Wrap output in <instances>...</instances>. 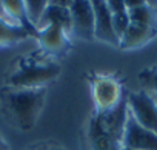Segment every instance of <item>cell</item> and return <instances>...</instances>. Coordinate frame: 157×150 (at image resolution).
Wrapping results in <instances>:
<instances>
[{"mask_svg":"<svg viewBox=\"0 0 157 150\" xmlns=\"http://www.w3.org/2000/svg\"><path fill=\"white\" fill-rule=\"evenodd\" d=\"M128 119V101L120 99L113 108L99 111L90 125L93 150H122Z\"/></svg>","mask_w":157,"mask_h":150,"instance_id":"cell-1","label":"cell"},{"mask_svg":"<svg viewBox=\"0 0 157 150\" xmlns=\"http://www.w3.org/2000/svg\"><path fill=\"white\" fill-rule=\"evenodd\" d=\"M45 99L43 88H14L3 95L8 115L23 130H29L42 110Z\"/></svg>","mask_w":157,"mask_h":150,"instance_id":"cell-2","label":"cell"},{"mask_svg":"<svg viewBox=\"0 0 157 150\" xmlns=\"http://www.w3.org/2000/svg\"><path fill=\"white\" fill-rule=\"evenodd\" d=\"M60 73L57 63H36L28 62L10 78V84L16 88H37L52 81Z\"/></svg>","mask_w":157,"mask_h":150,"instance_id":"cell-3","label":"cell"},{"mask_svg":"<svg viewBox=\"0 0 157 150\" xmlns=\"http://www.w3.org/2000/svg\"><path fill=\"white\" fill-rule=\"evenodd\" d=\"M131 116L145 128L157 133V104L146 93H131L128 98Z\"/></svg>","mask_w":157,"mask_h":150,"instance_id":"cell-4","label":"cell"},{"mask_svg":"<svg viewBox=\"0 0 157 150\" xmlns=\"http://www.w3.org/2000/svg\"><path fill=\"white\" fill-rule=\"evenodd\" d=\"M123 147L129 150H157V133L142 127L131 116V113H128L123 133Z\"/></svg>","mask_w":157,"mask_h":150,"instance_id":"cell-5","label":"cell"},{"mask_svg":"<svg viewBox=\"0 0 157 150\" xmlns=\"http://www.w3.org/2000/svg\"><path fill=\"white\" fill-rule=\"evenodd\" d=\"M71 22L74 33L82 39H93L94 37V10L91 2L77 0L69 6Z\"/></svg>","mask_w":157,"mask_h":150,"instance_id":"cell-6","label":"cell"},{"mask_svg":"<svg viewBox=\"0 0 157 150\" xmlns=\"http://www.w3.org/2000/svg\"><path fill=\"white\" fill-rule=\"evenodd\" d=\"M94 10V37L105 40L108 43L117 45L120 39L117 37L113 26V16L106 2H91Z\"/></svg>","mask_w":157,"mask_h":150,"instance_id":"cell-7","label":"cell"},{"mask_svg":"<svg viewBox=\"0 0 157 150\" xmlns=\"http://www.w3.org/2000/svg\"><path fill=\"white\" fill-rule=\"evenodd\" d=\"M40 26L46 28V26H56L59 30H62L63 33L72 28V22H71V13L68 6H62L57 5L54 2H48V6L43 13V17L39 23Z\"/></svg>","mask_w":157,"mask_h":150,"instance_id":"cell-8","label":"cell"},{"mask_svg":"<svg viewBox=\"0 0 157 150\" xmlns=\"http://www.w3.org/2000/svg\"><path fill=\"white\" fill-rule=\"evenodd\" d=\"M155 28L154 25H140V23H131L126 28L125 34L120 37V43L125 48H134L140 47L145 42H148L151 37H154Z\"/></svg>","mask_w":157,"mask_h":150,"instance_id":"cell-9","label":"cell"},{"mask_svg":"<svg viewBox=\"0 0 157 150\" xmlns=\"http://www.w3.org/2000/svg\"><path fill=\"white\" fill-rule=\"evenodd\" d=\"M96 99L100 107V111L113 108L120 101L119 87L113 81H106V79L99 81L96 84Z\"/></svg>","mask_w":157,"mask_h":150,"instance_id":"cell-10","label":"cell"},{"mask_svg":"<svg viewBox=\"0 0 157 150\" xmlns=\"http://www.w3.org/2000/svg\"><path fill=\"white\" fill-rule=\"evenodd\" d=\"M40 42L43 48L49 53H60L66 47L65 33L56 26H46L40 33Z\"/></svg>","mask_w":157,"mask_h":150,"instance_id":"cell-11","label":"cell"},{"mask_svg":"<svg viewBox=\"0 0 157 150\" xmlns=\"http://www.w3.org/2000/svg\"><path fill=\"white\" fill-rule=\"evenodd\" d=\"M108 3V8L111 11V16H113V26H114V31L117 34V37L120 39L126 28L129 26V16H128V10L125 6V2L122 0H111V2H106Z\"/></svg>","mask_w":157,"mask_h":150,"instance_id":"cell-12","label":"cell"},{"mask_svg":"<svg viewBox=\"0 0 157 150\" xmlns=\"http://www.w3.org/2000/svg\"><path fill=\"white\" fill-rule=\"evenodd\" d=\"M28 36V31L22 28L20 25H13L0 19V45L5 43H13L25 39Z\"/></svg>","mask_w":157,"mask_h":150,"instance_id":"cell-13","label":"cell"},{"mask_svg":"<svg viewBox=\"0 0 157 150\" xmlns=\"http://www.w3.org/2000/svg\"><path fill=\"white\" fill-rule=\"evenodd\" d=\"M2 3H3V10H5V13H6L8 16H11V17L20 20V26L25 28L28 33H34V34H36V31L33 30L31 22H29L28 17H26L23 2H17V0H16V2H2Z\"/></svg>","mask_w":157,"mask_h":150,"instance_id":"cell-14","label":"cell"},{"mask_svg":"<svg viewBox=\"0 0 157 150\" xmlns=\"http://www.w3.org/2000/svg\"><path fill=\"white\" fill-rule=\"evenodd\" d=\"M128 16H129V22L131 23H140V25H154V17L151 10L142 3L139 6L129 8L128 10Z\"/></svg>","mask_w":157,"mask_h":150,"instance_id":"cell-15","label":"cell"},{"mask_svg":"<svg viewBox=\"0 0 157 150\" xmlns=\"http://www.w3.org/2000/svg\"><path fill=\"white\" fill-rule=\"evenodd\" d=\"M23 5H25L26 17L31 22V25H39L48 6V2H43V0H39V2H23Z\"/></svg>","mask_w":157,"mask_h":150,"instance_id":"cell-16","label":"cell"},{"mask_svg":"<svg viewBox=\"0 0 157 150\" xmlns=\"http://www.w3.org/2000/svg\"><path fill=\"white\" fill-rule=\"evenodd\" d=\"M152 88H154V91L157 93V71L154 73V76H152Z\"/></svg>","mask_w":157,"mask_h":150,"instance_id":"cell-17","label":"cell"},{"mask_svg":"<svg viewBox=\"0 0 157 150\" xmlns=\"http://www.w3.org/2000/svg\"><path fill=\"white\" fill-rule=\"evenodd\" d=\"M0 150H8V147H6L5 141L2 139V136H0Z\"/></svg>","mask_w":157,"mask_h":150,"instance_id":"cell-18","label":"cell"},{"mask_svg":"<svg viewBox=\"0 0 157 150\" xmlns=\"http://www.w3.org/2000/svg\"><path fill=\"white\" fill-rule=\"evenodd\" d=\"M5 14H6V13H5V10H3V3L0 2V19H3Z\"/></svg>","mask_w":157,"mask_h":150,"instance_id":"cell-19","label":"cell"},{"mask_svg":"<svg viewBox=\"0 0 157 150\" xmlns=\"http://www.w3.org/2000/svg\"><path fill=\"white\" fill-rule=\"evenodd\" d=\"M39 150H63V148H59V147H42Z\"/></svg>","mask_w":157,"mask_h":150,"instance_id":"cell-20","label":"cell"},{"mask_svg":"<svg viewBox=\"0 0 157 150\" xmlns=\"http://www.w3.org/2000/svg\"><path fill=\"white\" fill-rule=\"evenodd\" d=\"M122 150H129V148H125V147H122Z\"/></svg>","mask_w":157,"mask_h":150,"instance_id":"cell-21","label":"cell"}]
</instances>
